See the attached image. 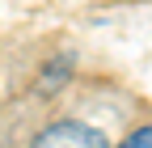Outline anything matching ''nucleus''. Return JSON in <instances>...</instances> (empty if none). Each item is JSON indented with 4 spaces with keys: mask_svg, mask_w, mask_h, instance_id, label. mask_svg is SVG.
<instances>
[{
    "mask_svg": "<svg viewBox=\"0 0 152 148\" xmlns=\"http://www.w3.org/2000/svg\"><path fill=\"white\" fill-rule=\"evenodd\" d=\"M127 144H131V148H152V127H140V131H131V136H127Z\"/></svg>",
    "mask_w": 152,
    "mask_h": 148,
    "instance_id": "nucleus-2",
    "label": "nucleus"
},
{
    "mask_svg": "<svg viewBox=\"0 0 152 148\" xmlns=\"http://www.w3.org/2000/svg\"><path fill=\"white\" fill-rule=\"evenodd\" d=\"M38 144H42V148H55V144L97 148V144H106V136H102V131H93V127H85V123H55V127H47V131L38 136Z\"/></svg>",
    "mask_w": 152,
    "mask_h": 148,
    "instance_id": "nucleus-1",
    "label": "nucleus"
}]
</instances>
